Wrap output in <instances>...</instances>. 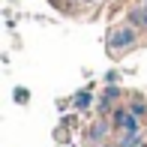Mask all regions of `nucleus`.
Here are the masks:
<instances>
[{
    "instance_id": "nucleus-1",
    "label": "nucleus",
    "mask_w": 147,
    "mask_h": 147,
    "mask_svg": "<svg viewBox=\"0 0 147 147\" xmlns=\"http://www.w3.org/2000/svg\"><path fill=\"white\" fill-rule=\"evenodd\" d=\"M132 42H135V27H117V30L108 33V51H111V54L129 48Z\"/></svg>"
},
{
    "instance_id": "nucleus-2",
    "label": "nucleus",
    "mask_w": 147,
    "mask_h": 147,
    "mask_svg": "<svg viewBox=\"0 0 147 147\" xmlns=\"http://www.w3.org/2000/svg\"><path fill=\"white\" fill-rule=\"evenodd\" d=\"M111 120H114V126L120 132H138V117L129 108H114V117Z\"/></svg>"
},
{
    "instance_id": "nucleus-3",
    "label": "nucleus",
    "mask_w": 147,
    "mask_h": 147,
    "mask_svg": "<svg viewBox=\"0 0 147 147\" xmlns=\"http://www.w3.org/2000/svg\"><path fill=\"white\" fill-rule=\"evenodd\" d=\"M129 27H138V30L147 27V6H135V9H129Z\"/></svg>"
},
{
    "instance_id": "nucleus-4",
    "label": "nucleus",
    "mask_w": 147,
    "mask_h": 147,
    "mask_svg": "<svg viewBox=\"0 0 147 147\" xmlns=\"http://www.w3.org/2000/svg\"><path fill=\"white\" fill-rule=\"evenodd\" d=\"M108 135V123H93L90 126V141H102Z\"/></svg>"
},
{
    "instance_id": "nucleus-5",
    "label": "nucleus",
    "mask_w": 147,
    "mask_h": 147,
    "mask_svg": "<svg viewBox=\"0 0 147 147\" xmlns=\"http://www.w3.org/2000/svg\"><path fill=\"white\" fill-rule=\"evenodd\" d=\"M87 105H90V93H87V90H81V93L75 96V108H87Z\"/></svg>"
},
{
    "instance_id": "nucleus-6",
    "label": "nucleus",
    "mask_w": 147,
    "mask_h": 147,
    "mask_svg": "<svg viewBox=\"0 0 147 147\" xmlns=\"http://www.w3.org/2000/svg\"><path fill=\"white\" fill-rule=\"evenodd\" d=\"M129 111H132V114H135V117H144V114H147V105H144V102H138V99H135Z\"/></svg>"
},
{
    "instance_id": "nucleus-7",
    "label": "nucleus",
    "mask_w": 147,
    "mask_h": 147,
    "mask_svg": "<svg viewBox=\"0 0 147 147\" xmlns=\"http://www.w3.org/2000/svg\"><path fill=\"white\" fill-rule=\"evenodd\" d=\"M27 99H30V93L24 90V87H18V90H15V102H27Z\"/></svg>"
},
{
    "instance_id": "nucleus-8",
    "label": "nucleus",
    "mask_w": 147,
    "mask_h": 147,
    "mask_svg": "<svg viewBox=\"0 0 147 147\" xmlns=\"http://www.w3.org/2000/svg\"><path fill=\"white\" fill-rule=\"evenodd\" d=\"M144 6H147V3H144Z\"/></svg>"
}]
</instances>
